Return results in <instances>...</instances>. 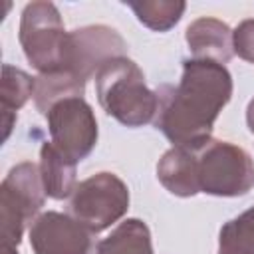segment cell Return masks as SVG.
<instances>
[{"label":"cell","mask_w":254,"mask_h":254,"mask_svg":"<svg viewBox=\"0 0 254 254\" xmlns=\"http://www.w3.org/2000/svg\"><path fill=\"white\" fill-rule=\"evenodd\" d=\"M155 91V127L173 145L192 147L212 137L214 121L232 97V75L222 64L190 58L183 62L177 85L163 83Z\"/></svg>","instance_id":"6da1fadb"},{"label":"cell","mask_w":254,"mask_h":254,"mask_svg":"<svg viewBox=\"0 0 254 254\" xmlns=\"http://www.w3.org/2000/svg\"><path fill=\"white\" fill-rule=\"evenodd\" d=\"M95 77L97 101L107 115L125 127H143L155 121L159 97L149 89L141 67L127 56L107 60Z\"/></svg>","instance_id":"7a4b0ae2"},{"label":"cell","mask_w":254,"mask_h":254,"mask_svg":"<svg viewBox=\"0 0 254 254\" xmlns=\"http://www.w3.org/2000/svg\"><path fill=\"white\" fill-rule=\"evenodd\" d=\"M46 190L40 167L32 161L14 165L0 185V238L2 254H18V244L28 224L40 214Z\"/></svg>","instance_id":"3957f363"},{"label":"cell","mask_w":254,"mask_h":254,"mask_svg":"<svg viewBox=\"0 0 254 254\" xmlns=\"http://www.w3.org/2000/svg\"><path fill=\"white\" fill-rule=\"evenodd\" d=\"M192 151L200 192L232 198L250 192L254 187V161L242 147L210 137L192 145Z\"/></svg>","instance_id":"277c9868"},{"label":"cell","mask_w":254,"mask_h":254,"mask_svg":"<svg viewBox=\"0 0 254 254\" xmlns=\"http://www.w3.org/2000/svg\"><path fill=\"white\" fill-rule=\"evenodd\" d=\"M20 46L26 60L40 73L64 71L67 32L60 10L52 2H30L20 18Z\"/></svg>","instance_id":"5b68a950"},{"label":"cell","mask_w":254,"mask_h":254,"mask_svg":"<svg viewBox=\"0 0 254 254\" xmlns=\"http://www.w3.org/2000/svg\"><path fill=\"white\" fill-rule=\"evenodd\" d=\"M67 208L77 222L97 234L127 214L129 189L117 175L101 171L77 183Z\"/></svg>","instance_id":"8992f818"},{"label":"cell","mask_w":254,"mask_h":254,"mask_svg":"<svg viewBox=\"0 0 254 254\" xmlns=\"http://www.w3.org/2000/svg\"><path fill=\"white\" fill-rule=\"evenodd\" d=\"M50 141L73 163L83 161L97 143V119L83 97H65L54 103L44 115Z\"/></svg>","instance_id":"52a82bcc"},{"label":"cell","mask_w":254,"mask_h":254,"mask_svg":"<svg viewBox=\"0 0 254 254\" xmlns=\"http://www.w3.org/2000/svg\"><path fill=\"white\" fill-rule=\"evenodd\" d=\"M125 52L127 42L117 30L105 24L75 28L67 32L64 71H71L87 83V79L93 77L107 60L125 56Z\"/></svg>","instance_id":"ba28073f"},{"label":"cell","mask_w":254,"mask_h":254,"mask_svg":"<svg viewBox=\"0 0 254 254\" xmlns=\"http://www.w3.org/2000/svg\"><path fill=\"white\" fill-rule=\"evenodd\" d=\"M34 254H91V232L71 214L42 212L28 230Z\"/></svg>","instance_id":"9c48e42d"},{"label":"cell","mask_w":254,"mask_h":254,"mask_svg":"<svg viewBox=\"0 0 254 254\" xmlns=\"http://www.w3.org/2000/svg\"><path fill=\"white\" fill-rule=\"evenodd\" d=\"M185 40L194 60H210L216 64H226L234 56L232 30L226 22L216 18H196L189 24Z\"/></svg>","instance_id":"30bf717a"},{"label":"cell","mask_w":254,"mask_h":254,"mask_svg":"<svg viewBox=\"0 0 254 254\" xmlns=\"http://www.w3.org/2000/svg\"><path fill=\"white\" fill-rule=\"evenodd\" d=\"M157 179L159 183L175 196H194L198 194V179H196V157L192 147L173 145L157 163Z\"/></svg>","instance_id":"8fae6325"},{"label":"cell","mask_w":254,"mask_h":254,"mask_svg":"<svg viewBox=\"0 0 254 254\" xmlns=\"http://www.w3.org/2000/svg\"><path fill=\"white\" fill-rule=\"evenodd\" d=\"M40 175L44 183L46 196L54 200H64L71 196V192L77 187L75 181V167L71 159H67L64 153H60L52 141H46L40 149Z\"/></svg>","instance_id":"7c38bea8"},{"label":"cell","mask_w":254,"mask_h":254,"mask_svg":"<svg viewBox=\"0 0 254 254\" xmlns=\"http://www.w3.org/2000/svg\"><path fill=\"white\" fill-rule=\"evenodd\" d=\"M36 77L26 73L20 67L10 64L2 65V87H0V109H2V127L4 141L10 137V131L18 119L16 111L22 109L30 97H34Z\"/></svg>","instance_id":"4fadbf2b"},{"label":"cell","mask_w":254,"mask_h":254,"mask_svg":"<svg viewBox=\"0 0 254 254\" xmlns=\"http://www.w3.org/2000/svg\"><path fill=\"white\" fill-rule=\"evenodd\" d=\"M95 254H155L151 230L143 220L127 218L97 244Z\"/></svg>","instance_id":"5bb4252c"},{"label":"cell","mask_w":254,"mask_h":254,"mask_svg":"<svg viewBox=\"0 0 254 254\" xmlns=\"http://www.w3.org/2000/svg\"><path fill=\"white\" fill-rule=\"evenodd\" d=\"M83 91H85V81L73 75L71 71L40 73L36 77L34 103H36V109L42 115H46L54 103L65 97H83Z\"/></svg>","instance_id":"9a60e30c"},{"label":"cell","mask_w":254,"mask_h":254,"mask_svg":"<svg viewBox=\"0 0 254 254\" xmlns=\"http://www.w3.org/2000/svg\"><path fill=\"white\" fill-rule=\"evenodd\" d=\"M129 8L135 12L137 20L149 30L167 32L183 18L187 4L179 0H141L129 2Z\"/></svg>","instance_id":"2e32d148"},{"label":"cell","mask_w":254,"mask_h":254,"mask_svg":"<svg viewBox=\"0 0 254 254\" xmlns=\"http://www.w3.org/2000/svg\"><path fill=\"white\" fill-rule=\"evenodd\" d=\"M218 254H254V206L220 228Z\"/></svg>","instance_id":"e0dca14e"},{"label":"cell","mask_w":254,"mask_h":254,"mask_svg":"<svg viewBox=\"0 0 254 254\" xmlns=\"http://www.w3.org/2000/svg\"><path fill=\"white\" fill-rule=\"evenodd\" d=\"M232 48L238 58L254 64V18L242 20L232 30Z\"/></svg>","instance_id":"ac0fdd59"},{"label":"cell","mask_w":254,"mask_h":254,"mask_svg":"<svg viewBox=\"0 0 254 254\" xmlns=\"http://www.w3.org/2000/svg\"><path fill=\"white\" fill-rule=\"evenodd\" d=\"M246 125L250 129V133H254V97L250 99V103L246 107Z\"/></svg>","instance_id":"d6986e66"}]
</instances>
